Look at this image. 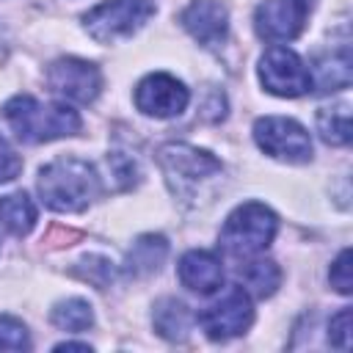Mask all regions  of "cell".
Returning a JSON list of instances; mask_svg holds the SVG:
<instances>
[{
    "label": "cell",
    "instance_id": "44dd1931",
    "mask_svg": "<svg viewBox=\"0 0 353 353\" xmlns=\"http://www.w3.org/2000/svg\"><path fill=\"white\" fill-rule=\"evenodd\" d=\"M74 273H77L80 279H85V281H91V284H97L99 290H105V287L113 281L116 268H113V262H110V259H105V256H85V259L74 268Z\"/></svg>",
    "mask_w": 353,
    "mask_h": 353
},
{
    "label": "cell",
    "instance_id": "2e32d148",
    "mask_svg": "<svg viewBox=\"0 0 353 353\" xmlns=\"http://www.w3.org/2000/svg\"><path fill=\"white\" fill-rule=\"evenodd\" d=\"M237 273H240V279L245 284L243 290H251L256 298H270L281 284V270H279V265L273 259L248 256V259H243Z\"/></svg>",
    "mask_w": 353,
    "mask_h": 353
},
{
    "label": "cell",
    "instance_id": "e0dca14e",
    "mask_svg": "<svg viewBox=\"0 0 353 353\" xmlns=\"http://www.w3.org/2000/svg\"><path fill=\"white\" fill-rule=\"evenodd\" d=\"M168 254V243L163 234H143L132 243L130 254H127V270L132 276H146L154 273L160 268V262Z\"/></svg>",
    "mask_w": 353,
    "mask_h": 353
},
{
    "label": "cell",
    "instance_id": "6da1fadb",
    "mask_svg": "<svg viewBox=\"0 0 353 353\" xmlns=\"http://www.w3.org/2000/svg\"><path fill=\"white\" fill-rule=\"evenodd\" d=\"M99 193L97 168L80 157H55L39 171V196L55 212H83Z\"/></svg>",
    "mask_w": 353,
    "mask_h": 353
},
{
    "label": "cell",
    "instance_id": "484cf974",
    "mask_svg": "<svg viewBox=\"0 0 353 353\" xmlns=\"http://www.w3.org/2000/svg\"><path fill=\"white\" fill-rule=\"evenodd\" d=\"M55 350H83V353H91V347L83 345V342H61V345H55Z\"/></svg>",
    "mask_w": 353,
    "mask_h": 353
},
{
    "label": "cell",
    "instance_id": "52a82bcc",
    "mask_svg": "<svg viewBox=\"0 0 353 353\" xmlns=\"http://www.w3.org/2000/svg\"><path fill=\"white\" fill-rule=\"evenodd\" d=\"M199 323L204 328V334L215 342H226L234 339L240 334H245L254 323V306H251V295L243 287H229L215 303H210L201 314Z\"/></svg>",
    "mask_w": 353,
    "mask_h": 353
},
{
    "label": "cell",
    "instance_id": "4fadbf2b",
    "mask_svg": "<svg viewBox=\"0 0 353 353\" xmlns=\"http://www.w3.org/2000/svg\"><path fill=\"white\" fill-rule=\"evenodd\" d=\"M176 273H179V281L190 292H199V295H210V292L221 290V284H223V265H221V259L212 251H201V248L188 251L179 259Z\"/></svg>",
    "mask_w": 353,
    "mask_h": 353
},
{
    "label": "cell",
    "instance_id": "7402d4cb",
    "mask_svg": "<svg viewBox=\"0 0 353 353\" xmlns=\"http://www.w3.org/2000/svg\"><path fill=\"white\" fill-rule=\"evenodd\" d=\"M30 347V336L25 323H19L17 317L0 314V350H28Z\"/></svg>",
    "mask_w": 353,
    "mask_h": 353
},
{
    "label": "cell",
    "instance_id": "9a60e30c",
    "mask_svg": "<svg viewBox=\"0 0 353 353\" xmlns=\"http://www.w3.org/2000/svg\"><path fill=\"white\" fill-rule=\"evenodd\" d=\"M0 223L14 237H25L36 226V204L30 201V196L22 190L0 196Z\"/></svg>",
    "mask_w": 353,
    "mask_h": 353
},
{
    "label": "cell",
    "instance_id": "8992f818",
    "mask_svg": "<svg viewBox=\"0 0 353 353\" xmlns=\"http://www.w3.org/2000/svg\"><path fill=\"white\" fill-rule=\"evenodd\" d=\"M254 141L265 154H270L276 160H284V163H309L312 160V138L295 119H284V116L256 119Z\"/></svg>",
    "mask_w": 353,
    "mask_h": 353
},
{
    "label": "cell",
    "instance_id": "d4e9b609",
    "mask_svg": "<svg viewBox=\"0 0 353 353\" xmlns=\"http://www.w3.org/2000/svg\"><path fill=\"white\" fill-rule=\"evenodd\" d=\"M22 171V157L14 152V146L0 135V182L17 179Z\"/></svg>",
    "mask_w": 353,
    "mask_h": 353
},
{
    "label": "cell",
    "instance_id": "8fae6325",
    "mask_svg": "<svg viewBox=\"0 0 353 353\" xmlns=\"http://www.w3.org/2000/svg\"><path fill=\"white\" fill-rule=\"evenodd\" d=\"M309 0H265L254 11V28L265 41H292L301 36Z\"/></svg>",
    "mask_w": 353,
    "mask_h": 353
},
{
    "label": "cell",
    "instance_id": "30bf717a",
    "mask_svg": "<svg viewBox=\"0 0 353 353\" xmlns=\"http://www.w3.org/2000/svg\"><path fill=\"white\" fill-rule=\"evenodd\" d=\"M188 102H190V91L185 88V83L163 72L143 77L135 88V108L143 116L174 119L188 108Z\"/></svg>",
    "mask_w": 353,
    "mask_h": 353
},
{
    "label": "cell",
    "instance_id": "603a6c76",
    "mask_svg": "<svg viewBox=\"0 0 353 353\" xmlns=\"http://www.w3.org/2000/svg\"><path fill=\"white\" fill-rule=\"evenodd\" d=\"M328 279H331V287H334L336 292L350 295V290H353V276H350V248H345V251L334 259Z\"/></svg>",
    "mask_w": 353,
    "mask_h": 353
},
{
    "label": "cell",
    "instance_id": "7a4b0ae2",
    "mask_svg": "<svg viewBox=\"0 0 353 353\" xmlns=\"http://www.w3.org/2000/svg\"><path fill=\"white\" fill-rule=\"evenodd\" d=\"M3 116L14 135L25 143H47L55 138L74 135L80 130V116L69 105L47 102L41 105L30 94H17L3 105Z\"/></svg>",
    "mask_w": 353,
    "mask_h": 353
},
{
    "label": "cell",
    "instance_id": "277c9868",
    "mask_svg": "<svg viewBox=\"0 0 353 353\" xmlns=\"http://www.w3.org/2000/svg\"><path fill=\"white\" fill-rule=\"evenodd\" d=\"M157 163L165 174V182L168 188L174 190L176 199H196V190L218 176L223 171L221 160H215L210 152L204 149H196L190 143H165L160 152H157Z\"/></svg>",
    "mask_w": 353,
    "mask_h": 353
},
{
    "label": "cell",
    "instance_id": "d6986e66",
    "mask_svg": "<svg viewBox=\"0 0 353 353\" xmlns=\"http://www.w3.org/2000/svg\"><path fill=\"white\" fill-rule=\"evenodd\" d=\"M50 320L55 328L61 331H72V334H80V331H88L94 325V309L88 301L83 298H66L61 303L52 306L50 312Z\"/></svg>",
    "mask_w": 353,
    "mask_h": 353
},
{
    "label": "cell",
    "instance_id": "ba28073f",
    "mask_svg": "<svg viewBox=\"0 0 353 353\" xmlns=\"http://www.w3.org/2000/svg\"><path fill=\"white\" fill-rule=\"evenodd\" d=\"M259 80L276 97H301L314 85V77L301 55L281 44L270 47L259 58Z\"/></svg>",
    "mask_w": 353,
    "mask_h": 353
},
{
    "label": "cell",
    "instance_id": "7c38bea8",
    "mask_svg": "<svg viewBox=\"0 0 353 353\" xmlns=\"http://www.w3.org/2000/svg\"><path fill=\"white\" fill-rule=\"evenodd\" d=\"M182 28L204 47H218L229 33V11L218 0H193L179 14Z\"/></svg>",
    "mask_w": 353,
    "mask_h": 353
},
{
    "label": "cell",
    "instance_id": "ffe728a7",
    "mask_svg": "<svg viewBox=\"0 0 353 353\" xmlns=\"http://www.w3.org/2000/svg\"><path fill=\"white\" fill-rule=\"evenodd\" d=\"M317 85L320 91H336L350 85V55L347 47H342L339 52H331L328 58H323L317 63Z\"/></svg>",
    "mask_w": 353,
    "mask_h": 353
},
{
    "label": "cell",
    "instance_id": "9c48e42d",
    "mask_svg": "<svg viewBox=\"0 0 353 353\" xmlns=\"http://www.w3.org/2000/svg\"><path fill=\"white\" fill-rule=\"evenodd\" d=\"M47 85L69 102L88 105L99 97L102 74L94 63H88L83 58H58L47 69Z\"/></svg>",
    "mask_w": 353,
    "mask_h": 353
},
{
    "label": "cell",
    "instance_id": "cb8c5ba5",
    "mask_svg": "<svg viewBox=\"0 0 353 353\" xmlns=\"http://www.w3.org/2000/svg\"><path fill=\"white\" fill-rule=\"evenodd\" d=\"M328 342L339 350H350V309H339L328 323Z\"/></svg>",
    "mask_w": 353,
    "mask_h": 353
},
{
    "label": "cell",
    "instance_id": "5bb4252c",
    "mask_svg": "<svg viewBox=\"0 0 353 353\" xmlns=\"http://www.w3.org/2000/svg\"><path fill=\"white\" fill-rule=\"evenodd\" d=\"M152 323H154V331H157L163 339L182 342V339L190 334L193 314H190V309H188L182 301H176V298H163V301H157V306H154Z\"/></svg>",
    "mask_w": 353,
    "mask_h": 353
},
{
    "label": "cell",
    "instance_id": "5b68a950",
    "mask_svg": "<svg viewBox=\"0 0 353 353\" xmlns=\"http://www.w3.org/2000/svg\"><path fill=\"white\" fill-rule=\"evenodd\" d=\"M152 14H154L152 0H108L94 6L83 17V25L94 41L116 44L119 39H127L135 30H141Z\"/></svg>",
    "mask_w": 353,
    "mask_h": 353
},
{
    "label": "cell",
    "instance_id": "ac0fdd59",
    "mask_svg": "<svg viewBox=\"0 0 353 353\" xmlns=\"http://www.w3.org/2000/svg\"><path fill=\"white\" fill-rule=\"evenodd\" d=\"M317 130L320 138L331 146H347L350 143V110L345 102L325 105L317 110Z\"/></svg>",
    "mask_w": 353,
    "mask_h": 353
},
{
    "label": "cell",
    "instance_id": "3957f363",
    "mask_svg": "<svg viewBox=\"0 0 353 353\" xmlns=\"http://www.w3.org/2000/svg\"><path fill=\"white\" fill-rule=\"evenodd\" d=\"M279 232V218L270 207L259 201H245L229 212L221 229V248L234 259H248L262 254Z\"/></svg>",
    "mask_w": 353,
    "mask_h": 353
}]
</instances>
